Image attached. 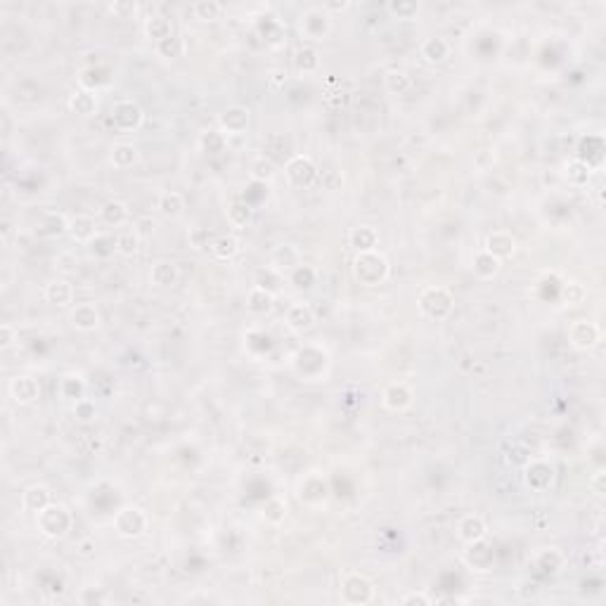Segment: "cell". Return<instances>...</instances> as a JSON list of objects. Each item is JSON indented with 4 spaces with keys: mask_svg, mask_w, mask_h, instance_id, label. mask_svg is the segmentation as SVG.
Returning <instances> with one entry per match:
<instances>
[{
    "mask_svg": "<svg viewBox=\"0 0 606 606\" xmlns=\"http://www.w3.org/2000/svg\"><path fill=\"white\" fill-rule=\"evenodd\" d=\"M275 305V294H270L268 289H261V287H254L247 296V310L254 315H266L270 313Z\"/></svg>",
    "mask_w": 606,
    "mask_h": 606,
    "instance_id": "22",
    "label": "cell"
},
{
    "mask_svg": "<svg viewBox=\"0 0 606 606\" xmlns=\"http://www.w3.org/2000/svg\"><path fill=\"white\" fill-rule=\"evenodd\" d=\"M111 123L123 130V133H130L142 123V109L137 107L133 99H118V102L111 107Z\"/></svg>",
    "mask_w": 606,
    "mask_h": 606,
    "instance_id": "8",
    "label": "cell"
},
{
    "mask_svg": "<svg viewBox=\"0 0 606 606\" xmlns=\"http://www.w3.org/2000/svg\"><path fill=\"white\" fill-rule=\"evenodd\" d=\"M382 403L386 410H393V412H403L405 408L412 405V391L408 389L405 384L396 382V384H389L384 389V396H382Z\"/></svg>",
    "mask_w": 606,
    "mask_h": 606,
    "instance_id": "13",
    "label": "cell"
},
{
    "mask_svg": "<svg viewBox=\"0 0 606 606\" xmlns=\"http://www.w3.org/2000/svg\"><path fill=\"white\" fill-rule=\"evenodd\" d=\"M284 176L294 187H310V185H315L320 171H317V166L313 164V159L310 157L296 154V157H291L289 161H287Z\"/></svg>",
    "mask_w": 606,
    "mask_h": 606,
    "instance_id": "5",
    "label": "cell"
},
{
    "mask_svg": "<svg viewBox=\"0 0 606 606\" xmlns=\"http://www.w3.org/2000/svg\"><path fill=\"white\" fill-rule=\"evenodd\" d=\"M185 50H187L185 39H183V36H176V34H173L171 39H166V41L157 43V53L161 55V57H168V60L183 57Z\"/></svg>",
    "mask_w": 606,
    "mask_h": 606,
    "instance_id": "39",
    "label": "cell"
},
{
    "mask_svg": "<svg viewBox=\"0 0 606 606\" xmlns=\"http://www.w3.org/2000/svg\"><path fill=\"white\" fill-rule=\"evenodd\" d=\"M486 533H488V528H486V521L478 514H467L457 523V535H460L462 542H467V545L483 540Z\"/></svg>",
    "mask_w": 606,
    "mask_h": 606,
    "instance_id": "17",
    "label": "cell"
},
{
    "mask_svg": "<svg viewBox=\"0 0 606 606\" xmlns=\"http://www.w3.org/2000/svg\"><path fill=\"white\" fill-rule=\"evenodd\" d=\"M10 396L15 398V403L20 405H31L41 398V386L34 377H27V374H17L15 379L10 382Z\"/></svg>",
    "mask_w": 606,
    "mask_h": 606,
    "instance_id": "11",
    "label": "cell"
},
{
    "mask_svg": "<svg viewBox=\"0 0 606 606\" xmlns=\"http://www.w3.org/2000/svg\"><path fill=\"white\" fill-rule=\"evenodd\" d=\"M140 247V235H137L135 228H126L116 235V252L123 256H133Z\"/></svg>",
    "mask_w": 606,
    "mask_h": 606,
    "instance_id": "38",
    "label": "cell"
},
{
    "mask_svg": "<svg viewBox=\"0 0 606 606\" xmlns=\"http://www.w3.org/2000/svg\"><path fill=\"white\" fill-rule=\"evenodd\" d=\"M389 10L393 15H398V20H412V17L420 12V5L412 3V0H398V3H391Z\"/></svg>",
    "mask_w": 606,
    "mask_h": 606,
    "instance_id": "49",
    "label": "cell"
},
{
    "mask_svg": "<svg viewBox=\"0 0 606 606\" xmlns=\"http://www.w3.org/2000/svg\"><path fill=\"white\" fill-rule=\"evenodd\" d=\"M284 81H287V71H282V69H277V71L270 74V83L273 85H280V83H284Z\"/></svg>",
    "mask_w": 606,
    "mask_h": 606,
    "instance_id": "56",
    "label": "cell"
},
{
    "mask_svg": "<svg viewBox=\"0 0 606 606\" xmlns=\"http://www.w3.org/2000/svg\"><path fill=\"white\" fill-rule=\"evenodd\" d=\"M372 597H374V585L367 576L351 571L341 578V599L346 604L362 606V604H370Z\"/></svg>",
    "mask_w": 606,
    "mask_h": 606,
    "instance_id": "3",
    "label": "cell"
},
{
    "mask_svg": "<svg viewBox=\"0 0 606 606\" xmlns=\"http://www.w3.org/2000/svg\"><path fill=\"white\" fill-rule=\"evenodd\" d=\"M455 298L446 287H429L420 294V310L431 320H446L453 313Z\"/></svg>",
    "mask_w": 606,
    "mask_h": 606,
    "instance_id": "2",
    "label": "cell"
},
{
    "mask_svg": "<svg viewBox=\"0 0 606 606\" xmlns=\"http://www.w3.org/2000/svg\"><path fill=\"white\" fill-rule=\"evenodd\" d=\"M322 8H324V12H327V15H329V12H341V10H346V8H348V3H327V5H322Z\"/></svg>",
    "mask_w": 606,
    "mask_h": 606,
    "instance_id": "57",
    "label": "cell"
},
{
    "mask_svg": "<svg viewBox=\"0 0 606 606\" xmlns=\"http://www.w3.org/2000/svg\"><path fill=\"white\" fill-rule=\"evenodd\" d=\"M554 481V469L547 464V462H528L526 464V486L535 493H545L552 488Z\"/></svg>",
    "mask_w": 606,
    "mask_h": 606,
    "instance_id": "10",
    "label": "cell"
},
{
    "mask_svg": "<svg viewBox=\"0 0 606 606\" xmlns=\"http://www.w3.org/2000/svg\"><path fill=\"white\" fill-rule=\"evenodd\" d=\"M284 284V277L282 273L277 270V268H261L259 273H256V287H261V289H268L270 294H277L280 287Z\"/></svg>",
    "mask_w": 606,
    "mask_h": 606,
    "instance_id": "33",
    "label": "cell"
},
{
    "mask_svg": "<svg viewBox=\"0 0 606 606\" xmlns=\"http://www.w3.org/2000/svg\"><path fill=\"white\" fill-rule=\"evenodd\" d=\"M568 341H571L573 348L578 351H590L599 343V327L595 322H587V320H578L568 327Z\"/></svg>",
    "mask_w": 606,
    "mask_h": 606,
    "instance_id": "9",
    "label": "cell"
},
{
    "mask_svg": "<svg viewBox=\"0 0 606 606\" xmlns=\"http://www.w3.org/2000/svg\"><path fill=\"white\" fill-rule=\"evenodd\" d=\"M43 218H46V221H48V225H46V223H41L39 235H43V237H55V235L67 233L69 221H64V216H60V214H46Z\"/></svg>",
    "mask_w": 606,
    "mask_h": 606,
    "instance_id": "42",
    "label": "cell"
},
{
    "mask_svg": "<svg viewBox=\"0 0 606 606\" xmlns=\"http://www.w3.org/2000/svg\"><path fill=\"white\" fill-rule=\"evenodd\" d=\"M329 29H332V22H329V15L324 12V8H308L301 15V34L310 41H322L327 39Z\"/></svg>",
    "mask_w": 606,
    "mask_h": 606,
    "instance_id": "6",
    "label": "cell"
},
{
    "mask_svg": "<svg viewBox=\"0 0 606 606\" xmlns=\"http://www.w3.org/2000/svg\"><path fill=\"white\" fill-rule=\"evenodd\" d=\"M497 270H500V261L495 259V256H490L486 249L474 256V273H476L481 280L495 277Z\"/></svg>",
    "mask_w": 606,
    "mask_h": 606,
    "instance_id": "31",
    "label": "cell"
},
{
    "mask_svg": "<svg viewBox=\"0 0 606 606\" xmlns=\"http://www.w3.org/2000/svg\"><path fill=\"white\" fill-rule=\"evenodd\" d=\"M284 514H287V504H284L280 497H273V500H268V502H266V507H263V516H266V521H270V523H280V521H282V518H284Z\"/></svg>",
    "mask_w": 606,
    "mask_h": 606,
    "instance_id": "46",
    "label": "cell"
},
{
    "mask_svg": "<svg viewBox=\"0 0 606 606\" xmlns=\"http://www.w3.org/2000/svg\"><path fill=\"white\" fill-rule=\"evenodd\" d=\"M228 221L235 225V228H247L252 223V206L247 202H233L228 206Z\"/></svg>",
    "mask_w": 606,
    "mask_h": 606,
    "instance_id": "40",
    "label": "cell"
},
{
    "mask_svg": "<svg viewBox=\"0 0 606 606\" xmlns=\"http://www.w3.org/2000/svg\"><path fill=\"white\" fill-rule=\"evenodd\" d=\"M223 135H242L249 128V111L245 107H228L218 118Z\"/></svg>",
    "mask_w": 606,
    "mask_h": 606,
    "instance_id": "12",
    "label": "cell"
},
{
    "mask_svg": "<svg viewBox=\"0 0 606 606\" xmlns=\"http://www.w3.org/2000/svg\"><path fill=\"white\" fill-rule=\"evenodd\" d=\"M149 280L157 287H173L178 282V266L173 261H157L149 270Z\"/></svg>",
    "mask_w": 606,
    "mask_h": 606,
    "instance_id": "25",
    "label": "cell"
},
{
    "mask_svg": "<svg viewBox=\"0 0 606 606\" xmlns=\"http://www.w3.org/2000/svg\"><path fill=\"white\" fill-rule=\"evenodd\" d=\"M69 109L76 111L78 116H90L97 109V92L95 90H76L69 97Z\"/></svg>",
    "mask_w": 606,
    "mask_h": 606,
    "instance_id": "24",
    "label": "cell"
},
{
    "mask_svg": "<svg viewBox=\"0 0 606 606\" xmlns=\"http://www.w3.org/2000/svg\"><path fill=\"white\" fill-rule=\"evenodd\" d=\"M39 528L48 538H62L71 528V514L62 504L50 502L46 509L39 511Z\"/></svg>",
    "mask_w": 606,
    "mask_h": 606,
    "instance_id": "4",
    "label": "cell"
},
{
    "mask_svg": "<svg viewBox=\"0 0 606 606\" xmlns=\"http://www.w3.org/2000/svg\"><path fill=\"white\" fill-rule=\"evenodd\" d=\"M379 242V235L372 225H358V228L351 230V247L358 249L360 252H372Z\"/></svg>",
    "mask_w": 606,
    "mask_h": 606,
    "instance_id": "27",
    "label": "cell"
},
{
    "mask_svg": "<svg viewBox=\"0 0 606 606\" xmlns=\"http://www.w3.org/2000/svg\"><path fill=\"white\" fill-rule=\"evenodd\" d=\"M592 486H595L597 495H604V474H597V478L592 481Z\"/></svg>",
    "mask_w": 606,
    "mask_h": 606,
    "instance_id": "58",
    "label": "cell"
},
{
    "mask_svg": "<svg viewBox=\"0 0 606 606\" xmlns=\"http://www.w3.org/2000/svg\"><path fill=\"white\" fill-rule=\"evenodd\" d=\"M137 159V149L128 142H118L111 147V164L116 168H130Z\"/></svg>",
    "mask_w": 606,
    "mask_h": 606,
    "instance_id": "36",
    "label": "cell"
},
{
    "mask_svg": "<svg viewBox=\"0 0 606 606\" xmlns=\"http://www.w3.org/2000/svg\"><path fill=\"white\" fill-rule=\"evenodd\" d=\"M403 604H408V606H412V604H422V606H429V604H431V599H429L427 595H422V592H412V595L403 597Z\"/></svg>",
    "mask_w": 606,
    "mask_h": 606,
    "instance_id": "54",
    "label": "cell"
},
{
    "mask_svg": "<svg viewBox=\"0 0 606 606\" xmlns=\"http://www.w3.org/2000/svg\"><path fill=\"white\" fill-rule=\"evenodd\" d=\"M78 554H81L83 559H90L92 554H95V542L88 540V538L81 540V542H78Z\"/></svg>",
    "mask_w": 606,
    "mask_h": 606,
    "instance_id": "55",
    "label": "cell"
},
{
    "mask_svg": "<svg viewBox=\"0 0 606 606\" xmlns=\"http://www.w3.org/2000/svg\"><path fill=\"white\" fill-rule=\"evenodd\" d=\"M384 85L393 95H403V92H408L412 88V78L405 71H401V69H393V71H389L384 76Z\"/></svg>",
    "mask_w": 606,
    "mask_h": 606,
    "instance_id": "37",
    "label": "cell"
},
{
    "mask_svg": "<svg viewBox=\"0 0 606 606\" xmlns=\"http://www.w3.org/2000/svg\"><path fill=\"white\" fill-rule=\"evenodd\" d=\"M67 233L71 235L74 242H78V245H85V242H92V240L97 237V225H95V221H92L90 216L78 214V216H74L71 221H69Z\"/></svg>",
    "mask_w": 606,
    "mask_h": 606,
    "instance_id": "16",
    "label": "cell"
},
{
    "mask_svg": "<svg viewBox=\"0 0 606 606\" xmlns=\"http://www.w3.org/2000/svg\"><path fill=\"white\" fill-rule=\"evenodd\" d=\"M50 502H53V493H50L48 486H29L22 495V507L36 511V514L46 509Z\"/></svg>",
    "mask_w": 606,
    "mask_h": 606,
    "instance_id": "20",
    "label": "cell"
},
{
    "mask_svg": "<svg viewBox=\"0 0 606 606\" xmlns=\"http://www.w3.org/2000/svg\"><path fill=\"white\" fill-rule=\"evenodd\" d=\"M291 282L298 287V289H308L315 282V270H310L308 266H298L296 270H291Z\"/></svg>",
    "mask_w": 606,
    "mask_h": 606,
    "instance_id": "48",
    "label": "cell"
},
{
    "mask_svg": "<svg viewBox=\"0 0 606 606\" xmlns=\"http://www.w3.org/2000/svg\"><path fill=\"white\" fill-rule=\"evenodd\" d=\"M590 176H592V168L583 159H576L566 166V180H568V185H573V187H585L590 183Z\"/></svg>",
    "mask_w": 606,
    "mask_h": 606,
    "instance_id": "32",
    "label": "cell"
},
{
    "mask_svg": "<svg viewBox=\"0 0 606 606\" xmlns=\"http://www.w3.org/2000/svg\"><path fill=\"white\" fill-rule=\"evenodd\" d=\"M327 495H329V488L322 476H308L301 483V488H298V497L308 504H322L324 500H327Z\"/></svg>",
    "mask_w": 606,
    "mask_h": 606,
    "instance_id": "18",
    "label": "cell"
},
{
    "mask_svg": "<svg viewBox=\"0 0 606 606\" xmlns=\"http://www.w3.org/2000/svg\"><path fill=\"white\" fill-rule=\"evenodd\" d=\"M74 415H76L78 422L88 424V422H92L97 417V408H95V403H92L90 398H78V401L74 403Z\"/></svg>",
    "mask_w": 606,
    "mask_h": 606,
    "instance_id": "45",
    "label": "cell"
},
{
    "mask_svg": "<svg viewBox=\"0 0 606 606\" xmlns=\"http://www.w3.org/2000/svg\"><path fill=\"white\" fill-rule=\"evenodd\" d=\"M46 298L53 305H69L74 298V287L67 280H53L46 287Z\"/></svg>",
    "mask_w": 606,
    "mask_h": 606,
    "instance_id": "30",
    "label": "cell"
},
{
    "mask_svg": "<svg viewBox=\"0 0 606 606\" xmlns=\"http://www.w3.org/2000/svg\"><path fill=\"white\" fill-rule=\"evenodd\" d=\"M145 34L152 41L161 43L173 36V24L164 15H152V17H147V22H145Z\"/></svg>",
    "mask_w": 606,
    "mask_h": 606,
    "instance_id": "28",
    "label": "cell"
},
{
    "mask_svg": "<svg viewBox=\"0 0 606 606\" xmlns=\"http://www.w3.org/2000/svg\"><path fill=\"white\" fill-rule=\"evenodd\" d=\"M192 12L197 15V20L214 22L223 15V5L216 3V0H199V3L192 5Z\"/></svg>",
    "mask_w": 606,
    "mask_h": 606,
    "instance_id": "41",
    "label": "cell"
},
{
    "mask_svg": "<svg viewBox=\"0 0 606 606\" xmlns=\"http://www.w3.org/2000/svg\"><path fill=\"white\" fill-rule=\"evenodd\" d=\"M275 176V164L268 157H259L252 161V180L256 183H268Z\"/></svg>",
    "mask_w": 606,
    "mask_h": 606,
    "instance_id": "44",
    "label": "cell"
},
{
    "mask_svg": "<svg viewBox=\"0 0 606 606\" xmlns=\"http://www.w3.org/2000/svg\"><path fill=\"white\" fill-rule=\"evenodd\" d=\"M12 341H15V329H12L8 322L0 324V346L8 348V346H12Z\"/></svg>",
    "mask_w": 606,
    "mask_h": 606,
    "instance_id": "52",
    "label": "cell"
},
{
    "mask_svg": "<svg viewBox=\"0 0 606 606\" xmlns=\"http://www.w3.org/2000/svg\"><path fill=\"white\" fill-rule=\"evenodd\" d=\"M583 298H585V287L580 284V282H568V284L564 287V301H566L568 305L583 303Z\"/></svg>",
    "mask_w": 606,
    "mask_h": 606,
    "instance_id": "51",
    "label": "cell"
},
{
    "mask_svg": "<svg viewBox=\"0 0 606 606\" xmlns=\"http://www.w3.org/2000/svg\"><path fill=\"white\" fill-rule=\"evenodd\" d=\"M294 67L301 74H315L320 69V53L313 46H301L294 55Z\"/></svg>",
    "mask_w": 606,
    "mask_h": 606,
    "instance_id": "26",
    "label": "cell"
},
{
    "mask_svg": "<svg viewBox=\"0 0 606 606\" xmlns=\"http://www.w3.org/2000/svg\"><path fill=\"white\" fill-rule=\"evenodd\" d=\"M114 528L121 538H137V535H142V530L147 528V516L135 507H123L116 511Z\"/></svg>",
    "mask_w": 606,
    "mask_h": 606,
    "instance_id": "7",
    "label": "cell"
},
{
    "mask_svg": "<svg viewBox=\"0 0 606 606\" xmlns=\"http://www.w3.org/2000/svg\"><path fill=\"white\" fill-rule=\"evenodd\" d=\"M60 391H62V396H64V398L78 401V398H83L85 384H83V379L76 377V374H67V377L62 379V384H60Z\"/></svg>",
    "mask_w": 606,
    "mask_h": 606,
    "instance_id": "43",
    "label": "cell"
},
{
    "mask_svg": "<svg viewBox=\"0 0 606 606\" xmlns=\"http://www.w3.org/2000/svg\"><path fill=\"white\" fill-rule=\"evenodd\" d=\"M109 10L114 12V15H118V17H126V15H135L137 5L135 3H114Z\"/></svg>",
    "mask_w": 606,
    "mask_h": 606,
    "instance_id": "53",
    "label": "cell"
},
{
    "mask_svg": "<svg viewBox=\"0 0 606 606\" xmlns=\"http://www.w3.org/2000/svg\"><path fill=\"white\" fill-rule=\"evenodd\" d=\"M538 564H540L542 571H547V573H557L559 568H561V564H564V557H561V554L557 552V549H547V552H542V554H540Z\"/></svg>",
    "mask_w": 606,
    "mask_h": 606,
    "instance_id": "47",
    "label": "cell"
},
{
    "mask_svg": "<svg viewBox=\"0 0 606 606\" xmlns=\"http://www.w3.org/2000/svg\"><path fill=\"white\" fill-rule=\"evenodd\" d=\"M211 252L216 254V259L230 261V259H235V256L240 254V242H237L233 235H221V237H216V240H214Z\"/></svg>",
    "mask_w": 606,
    "mask_h": 606,
    "instance_id": "34",
    "label": "cell"
},
{
    "mask_svg": "<svg viewBox=\"0 0 606 606\" xmlns=\"http://www.w3.org/2000/svg\"><path fill=\"white\" fill-rule=\"evenodd\" d=\"M185 209V197L180 192H164L159 197V211L164 214L166 218H176L183 214Z\"/></svg>",
    "mask_w": 606,
    "mask_h": 606,
    "instance_id": "35",
    "label": "cell"
},
{
    "mask_svg": "<svg viewBox=\"0 0 606 606\" xmlns=\"http://www.w3.org/2000/svg\"><path fill=\"white\" fill-rule=\"evenodd\" d=\"M99 218H102L104 223L111 225V228H121V225L128 223L130 218V211L128 206L123 202H118V199H111V202H107L99 209Z\"/></svg>",
    "mask_w": 606,
    "mask_h": 606,
    "instance_id": "23",
    "label": "cell"
},
{
    "mask_svg": "<svg viewBox=\"0 0 606 606\" xmlns=\"http://www.w3.org/2000/svg\"><path fill=\"white\" fill-rule=\"evenodd\" d=\"M202 145L204 149H209V152H221V149H225V145H228V137H225L221 130H211V133H206L202 137Z\"/></svg>",
    "mask_w": 606,
    "mask_h": 606,
    "instance_id": "50",
    "label": "cell"
},
{
    "mask_svg": "<svg viewBox=\"0 0 606 606\" xmlns=\"http://www.w3.org/2000/svg\"><path fill=\"white\" fill-rule=\"evenodd\" d=\"M301 266V252H298V247L294 245H280L275 247L273 252V268H277L280 273L284 270H296V268Z\"/></svg>",
    "mask_w": 606,
    "mask_h": 606,
    "instance_id": "19",
    "label": "cell"
},
{
    "mask_svg": "<svg viewBox=\"0 0 606 606\" xmlns=\"http://www.w3.org/2000/svg\"><path fill=\"white\" fill-rule=\"evenodd\" d=\"M450 55V46L446 39H439V36H434V39H427L422 46V57L429 62V64H441L443 60H446Z\"/></svg>",
    "mask_w": 606,
    "mask_h": 606,
    "instance_id": "29",
    "label": "cell"
},
{
    "mask_svg": "<svg viewBox=\"0 0 606 606\" xmlns=\"http://www.w3.org/2000/svg\"><path fill=\"white\" fill-rule=\"evenodd\" d=\"M514 249H516V240L509 233H504V230H495V233H490L488 240H486V252L490 256H495L497 261L509 259V256L514 254Z\"/></svg>",
    "mask_w": 606,
    "mask_h": 606,
    "instance_id": "14",
    "label": "cell"
},
{
    "mask_svg": "<svg viewBox=\"0 0 606 606\" xmlns=\"http://www.w3.org/2000/svg\"><path fill=\"white\" fill-rule=\"evenodd\" d=\"M71 324L81 332H90L99 324V313L92 303H78L76 308L71 310Z\"/></svg>",
    "mask_w": 606,
    "mask_h": 606,
    "instance_id": "21",
    "label": "cell"
},
{
    "mask_svg": "<svg viewBox=\"0 0 606 606\" xmlns=\"http://www.w3.org/2000/svg\"><path fill=\"white\" fill-rule=\"evenodd\" d=\"M313 322H315V313L308 303H294L284 313V324L291 332H303V329H308Z\"/></svg>",
    "mask_w": 606,
    "mask_h": 606,
    "instance_id": "15",
    "label": "cell"
},
{
    "mask_svg": "<svg viewBox=\"0 0 606 606\" xmlns=\"http://www.w3.org/2000/svg\"><path fill=\"white\" fill-rule=\"evenodd\" d=\"M353 273L360 280V284L374 287L384 282L386 275H389V261L384 254H379L377 249L372 252H360L353 261Z\"/></svg>",
    "mask_w": 606,
    "mask_h": 606,
    "instance_id": "1",
    "label": "cell"
}]
</instances>
